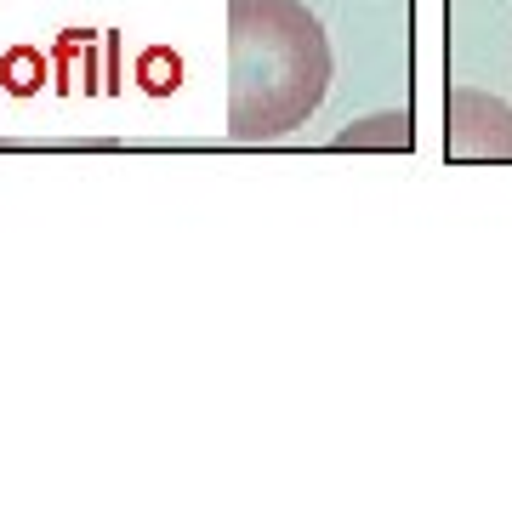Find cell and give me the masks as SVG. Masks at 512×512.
Listing matches in <instances>:
<instances>
[{
    "label": "cell",
    "mask_w": 512,
    "mask_h": 512,
    "mask_svg": "<svg viewBox=\"0 0 512 512\" xmlns=\"http://www.w3.org/2000/svg\"><path fill=\"white\" fill-rule=\"evenodd\" d=\"M325 92L330 40L302 0H228V131L239 143L308 126Z\"/></svg>",
    "instance_id": "6da1fadb"
},
{
    "label": "cell",
    "mask_w": 512,
    "mask_h": 512,
    "mask_svg": "<svg viewBox=\"0 0 512 512\" xmlns=\"http://www.w3.org/2000/svg\"><path fill=\"white\" fill-rule=\"evenodd\" d=\"M450 148L461 160H512V109L484 92L450 97Z\"/></svg>",
    "instance_id": "7a4b0ae2"
},
{
    "label": "cell",
    "mask_w": 512,
    "mask_h": 512,
    "mask_svg": "<svg viewBox=\"0 0 512 512\" xmlns=\"http://www.w3.org/2000/svg\"><path fill=\"white\" fill-rule=\"evenodd\" d=\"M336 143H342V148H359V143L410 148V114H382V120H370V131H342Z\"/></svg>",
    "instance_id": "3957f363"
}]
</instances>
